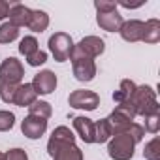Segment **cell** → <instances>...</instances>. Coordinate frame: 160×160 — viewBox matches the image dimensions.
<instances>
[{
	"instance_id": "1",
	"label": "cell",
	"mask_w": 160,
	"mask_h": 160,
	"mask_svg": "<svg viewBox=\"0 0 160 160\" xmlns=\"http://www.w3.org/2000/svg\"><path fill=\"white\" fill-rule=\"evenodd\" d=\"M47 152L53 160H83V152L75 145V136L68 126H57L47 141Z\"/></svg>"
},
{
	"instance_id": "2",
	"label": "cell",
	"mask_w": 160,
	"mask_h": 160,
	"mask_svg": "<svg viewBox=\"0 0 160 160\" xmlns=\"http://www.w3.org/2000/svg\"><path fill=\"white\" fill-rule=\"evenodd\" d=\"M122 106H128L136 117H149L152 113H158V108H160L158 100H156V92L149 85L136 87V92L130 98V102H126Z\"/></svg>"
},
{
	"instance_id": "3",
	"label": "cell",
	"mask_w": 160,
	"mask_h": 160,
	"mask_svg": "<svg viewBox=\"0 0 160 160\" xmlns=\"http://www.w3.org/2000/svg\"><path fill=\"white\" fill-rule=\"evenodd\" d=\"M136 145H138V141L130 136V132L115 134V136H111V139L108 143V154L113 160H130L134 156Z\"/></svg>"
},
{
	"instance_id": "4",
	"label": "cell",
	"mask_w": 160,
	"mask_h": 160,
	"mask_svg": "<svg viewBox=\"0 0 160 160\" xmlns=\"http://www.w3.org/2000/svg\"><path fill=\"white\" fill-rule=\"evenodd\" d=\"M70 60H72V68H73V75L77 81H83V83H89L94 79L96 75V64H94V58H89L85 55H81L75 47L72 49V55H70Z\"/></svg>"
},
{
	"instance_id": "5",
	"label": "cell",
	"mask_w": 160,
	"mask_h": 160,
	"mask_svg": "<svg viewBox=\"0 0 160 160\" xmlns=\"http://www.w3.org/2000/svg\"><path fill=\"white\" fill-rule=\"evenodd\" d=\"M47 45H49V51H51V55L55 57L57 62L70 60V55H72V49H73V40H72L70 34H66V32H55L49 38Z\"/></svg>"
},
{
	"instance_id": "6",
	"label": "cell",
	"mask_w": 160,
	"mask_h": 160,
	"mask_svg": "<svg viewBox=\"0 0 160 160\" xmlns=\"http://www.w3.org/2000/svg\"><path fill=\"white\" fill-rule=\"evenodd\" d=\"M25 75V68L21 60L15 57H8L0 64V83H8V85H21V79Z\"/></svg>"
},
{
	"instance_id": "7",
	"label": "cell",
	"mask_w": 160,
	"mask_h": 160,
	"mask_svg": "<svg viewBox=\"0 0 160 160\" xmlns=\"http://www.w3.org/2000/svg\"><path fill=\"white\" fill-rule=\"evenodd\" d=\"M70 108L73 109H85V111H94L100 106V96L94 91H85V89H77L70 94L68 98Z\"/></svg>"
},
{
	"instance_id": "8",
	"label": "cell",
	"mask_w": 160,
	"mask_h": 160,
	"mask_svg": "<svg viewBox=\"0 0 160 160\" xmlns=\"http://www.w3.org/2000/svg\"><path fill=\"white\" fill-rule=\"evenodd\" d=\"M30 85L34 87L36 94L47 96V94H51V92L57 89V75H55L51 70H42V72H38V73L34 75V79H32Z\"/></svg>"
},
{
	"instance_id": "9",
	"label": "cell",
	"mask_w": 160,
	"mask_h": 160,
	"mask_svg": "<svg viewBox=\"0 0 160 160\" xmlns=\"http://www.w3.org/2000/svg\"><path fill=\"white\" fill-rule=\"evenodd\" d=\"M81 55L89 57V58H96L100 57L104 51H106V42L98 36H85L81 42H79L77 45H73Z\"/></svg>"
},
{
	"instance_id": "10",
	"label": "cell",
	"mask_w": 160,
	"mask_h": 160,
	"mask_svg": "<svg viewBox=\"0 0 160 160\" xmlns=\"http://www.w3.org/2000/svg\"><path fill=\"white\" fill-rule=\"evenodd\" d=\"M47 130V121L36 115H28L23 119L21 122V132L28 138V139H40Z\"/></svg>"
},
{
	"instance_id": "11",
	"label": "cell",
	"mask_w": 160,
	"mask_h": 160,
	"mask_svg": "<svg viewBox=\"0 0 160 160\" xmlns=\"http://www.w3.org/2000/svg\"><path fill=\"white\" fill-rule=\"evenodd\" d=\"M119 34H121V38L124 42H130V43L141 42V36H143V21H139V19L124 21L122 27L119 28Z\"/></svg>"
},
{
	"instance_id": "12",
	"label": "cell",
	"mask_w": 160,
	"mask_h": 160,
	"mask_svg": "<svg viewBox=\"0 0 160 160\" xmlns=\"http://www.w3.org/2000/svg\"><path fill=\"white\" fill-rule=\"evenodd\" d=\"M96 23L106 32H119V28L122 27L124 19L119 13V10H113V12H108V13H98L96 15Z\"/></svg>"
},
{
	"instance_id": "13",
	"label": "cell",
	"mask_w": 160,
	"mask_h": 160,
	"mask_svg": "<svg viewBox=\"0 0 160 160\" xmlns=\"http://www.w3.org/2000/svg\"><path fill=\"white\" fill-rule=\"evenodd\" d=\"M73 128L85 143H94V121L83 115L73 117Z\"/></svg>"
},
{
	"instance_id": "14",
	"label": "cell",
	"mask_w": 160,
	"mask_h": 160,
	"mask_svg": "<svg viewBox=\"0 0 160 160\" xmlns=\"http://www.w3.org/2000/svg\"><path fill=\"white\" fill-rule=\"evenodd\" d=\"M30 15H32V10H30V8H27V6L21 4V2H12L10 15H8V17H10V23H12L13 27H17V28L28 27Z\"/></svg>"
},
{
	"instance_id": "15",
	"label": "cell",
	"mask_w": 160,
	"mask_h": 160,
	"mask_svg": "<svg viewBox=\"0 0 160 160\" xmlns=\"http://www.w3.org/2000/svg\"><path fill=\"white\" fill-rule=\"evenodd\" d=\"M36 100H38V94H36V91H34V87H32L30 83H21V85H17L15 100H13L15 106H19V108H30Z\"/></svg>"
},
{
	"instance_id": "16",
	"label": "cell",
	"mask_w": 160,
	"mask_h": 160,
	"mask_svg": "<svg viewBox=\"0 0 160 160\" xmlns=\"http://www.w3.org/2000/svg\"><path fill=\"white\" fill-rule=\"evenodd\" d=\"M136 87H138V85L132 81V79H122L121 85H119V89L113 92V100L117 102V106L130 102V98H132L134 92H136Z\"/></svg>"
},
{
	"instance_id": "17",
	"label": "cell",
	"mask_w": 160,
	"mask_h": 160,
	"mask_svg": "<svg viewBox=\"0 0 160 160\" xmlns=\"http://www.w3.org/2000/svg\"><path fill=\"white\" fill-rule=\"evenodd\" d=\"M141 42L145 43H158L160 42V21L158 19H149L147 23H143V36Z\"/></svg>"
},
{
	"instance_id": "18",
	"label": "cell",
	"mask_w": 160,
	"mask_h": 160,
	"mask_svg": "<svg viewBox=\"0 0 160 160\" xmlns=\"http://www.w3.org/2000/svg\"><path fill=\"white\" fill-rule=\"evenodd\" d=\"M47 27H49V15H47L43 10H32L28 28H30L32 32H43Z\"/></svg>"
},
{
	"instance_id": "19",
	"label": "cell",
	"mask_w": 160,
	"mask_h": 160,
	"mask_svg": "<svg viewBox=\"0 0 160 160\" xmlns=\"http://www.w3.org/2000/svg\"><path fill=\"white\" fill-rule=\"evenodd\" d=\"M28 115H36V117H42V119H49L53 115V108L49 102H43V100H36L30 108H28Z\"/></svg>"
},
{
	"instance_id": "20",
	"label": "cell",
	"mask_w": 160,
	"mask_h": 160,
	"mask_svg": "<svg viewBox=\"0 0 160 160\" xmlns=\"http://www.w3.org/2000/svg\"><path fill=\"white\" fill-rule=\"evenodd\" d=\"M111 139V130L106 122V119H100L94 122V143H106Z\"/></svg>"
},
{
	"instance_id": "21",
	"label": "cell",
	"mask_w": 160,
	"mask_h": 160,
	"mask_svg": "<svg viewBox=\"0 0 160 160\" xmlns=\"http://www.w3.org/2000/svg\"><path fill=\"white\" fill-rule=\"evenodd\" d=\"M19 38V28L13 27L12 23L0 25V43H12Z\"/></svg>"
},
{
	"instance_id": "22",
	"label": "cell",
	"mask_w": 160,
	"mask_h": 160,
	"mask_svg": "<svg viewBox=\"0 0 160 160\" xmlns=\"http://www.w3.org/2000/svg\"><path fill=\"white\" fill-rule=\"evenodd\" d=\"M143 156L147 160H160V138L158 136H154L149 143H145Z\"/></svg>"
},
{
	"instance_id": "23",
	"label": "cell",
	"mask_w": 160,
	"mask_h": 160,
	"mask_svg": "<svg viewBox=\"0 0 160 160\" xmlns=\"http://www.w3.org/2000/svg\"><path fill=\"white\" fill-rule=\"evenodd\" d=\"M38 49H40V47H38V40H36L34 36H25V38L21 40V43H19V53L25 55V57L32 55V53L38 51Z\"/></svg>"
},
{
	"instance_id": "24",
	"label": "cell",
	"mask_w": 160,
	"mask_h": 160,
	"mask_svg": "<svg viewBox=\"0 0 160 160\" xmlns=\"http://www.w3.org/2000/svg\"><path fill=\"white\" fill-rule=\"evenodd\" d=\"M15 124V115L12 111H6V109H0V132H8L12 130Z\"/></svg>"
},
{
	"instance_id": "25",
	"label": "cell",
	"mask_w": 160,
	"mask_h": 160,
	"mask_svg": "<svg viewBox=\"0 0 160 160\" xmlns=\"http://www.w3.org/2000/svg\"><path fill=\"white\" fill-rule=\"evenodd\" d=\"M15 91H17V85L0 83V98H2V102L13 104V100H15Z\"/></svg>"
},
{
	"instance_id": "26",
	"label": "cell",
	"mask_w": 160,
	"mask_h": 160,
	"mask_svg": "<svg viewBox=\"0 0 160 160\" xmlns=\"http://www.w3.org/2000/svg\"><path fill=\"white\" fill-rule=\"evenodd\" d=\"M143 128L151 134H156L158 128H160V113H152V115L145 117V126Z\"/></svg>"
},
{
	"instance_id": "27",
	"label": "cell",
	"mask_w": 160,
	"mask_h": 160,
	"mask_svg": "<svg viewBox=\"0 0 160 160\" xmlns=\"http://www.w3.org/2000/svg\"><path fill=\"white\" fill-rule=\"evenodd\" d=\"M45 60H47V53L42 51V49H38V51H34L32 55L27 57V62L30 66H42V64H45Z\"/></svg>"
},
{
	"instance_id": "28",
	"label": "cell",
	"mask_w": 160,
	"mask_h": 160,
	"mask_svg": "<svg viewBox=\"0 0 160 160\" xmlns=\"http://www.w3.org/2000/svg\"><path fill=\"white\" fill-rule=\"evenodd\" d=\"M94 8L98 13H108L117 10V2H113V0H94Z\"/></svg>"
},
{
	"instance_id": "29",
	"label": "cell",
	"mask_w": 160,
	"mask_h": 160,
	"mask_svg": "<svg viewBox=\"0 0 160 160\" xmlns=\"http://www.w3.org/2000/svg\"><path fill=\"white\" fill-rule=\"evenodd\" d=\"M6 160H28V154H27L25 149L15 147V149H10L6 152Z\"/></svg>"
},
{
	"instance_id": "30",
	"label": "cell",
	"mask_w": 160,
	"mask_h": 160,
	"mask_svg": "<svg viewBox=\"0 0 160 160\" xmlns=\"http://www.w3.org/2000/svg\"><path fill=\"white\" fill-rule=\"evenodd\" d=\"M10 8H12V2L0 0V21H4V19L10 15Z\"/></svg>"
},
{
	"instance_id": "31",
	"label": "cell",
	"mask_w": 160,
	"mask_h": 160,
	"mask_svg": "<svg viewBox=\"0 0 160 160\" xmlns=\"http://www.w3.org/2000/svg\"><path fill=\"white\" fill-rule=\"evenodd\" d=\"M122 8H128V10H132V8H139V6H143V2H138V4H130V2H119ZM117 4V6H119Z\"/></svg>"
},
{
	"instance_id": "32",
	"label": "cell",
	"mask_w": 160,
	"mask_h": 160,
	"mask_svg": "<svg viewBox=\"0 0 160 160\" xmlns=\"http://www.w3.org/2000/svg\"><path fill=\"white\" fill-rule=\"evenodd\" d=\"M0 160H6V154L4 152H0Z\"/></svg>"
}]
</instances>
